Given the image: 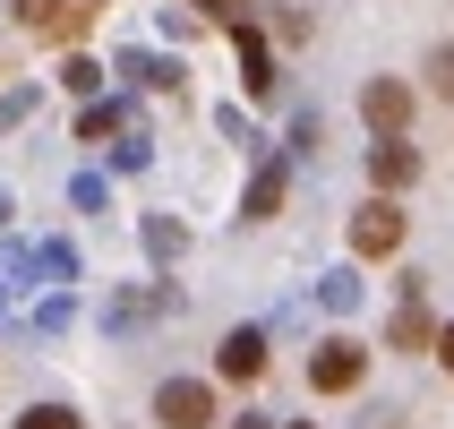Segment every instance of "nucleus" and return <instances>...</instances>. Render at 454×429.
<instances>
[{
  "mask_svg": "<svg viewBox=\"0 0 454 429\" xmlns=\"http://www.w3.org/2000/svg\"><path fill=\"white\" fill-rule=\"evenodd\" d=\"M360 369H369V353L334 335V344H317V361H309V386H317V395H352V386H360Z\"/></svg>",
  "mask_w": 454,
  "mask_h": 429,
  "instance_id": "f257e3e1",
  "label": "nucleus"
},
{
  "mask_svg": "<svg viewBox=\"0 0 454 429\" xmlns=\"http://www.w3.org/2000/svg\"><path fill=\"white\" fill-rule=\"evenodd\" d=\"M154 421L163 429H215V395H206L198 378H172L163 395H154Z\"/></svg>",
  "mask_w": 454,
  "mask_h": 429,
  "instance_id": "f03ea898",
  "label": "nucleus"
},
{
  "mask_svg": "<svg viewBox=\"0 0 454 429\" xmlns=\"http://www.w3.org/2000/svg\"><path fill=\"white\" fill-rule=\"evenodd\" d=\"M352 250H360V258H395V250H403V215H395L386 198H369V206L352 215Z\"/></svg>",
  "mask_w": 454,
  "mask_h": 429,
  "instance_id": "7ed1b4c3",
  "label": "nucleus"
},
{
  "mask_svg": "<svg viewBox=\"0 0 454 429\" xmlns=\"http://www.w3.org/2000/svg\"><path fill=\"white\" fill-rule=\"evenodd\" d=\"M360 112H369V129H378V138H403V121H411V95L395 86V77H369V86H360Z\"/></svg>",
  "mask_w": 454,
  "mask_h": 429,
  "instance_id": "20e7f679",
  "label": "nucleus"
},
{
  "mask_svg": "<svg viewBox=\"0 0 454 429\" xmlns=\"http://www.w3.org/2000/svg\"><path fill=\"white\" fill-rule=\"evenodd\" d=\"M215 369H223V378H266V335H257V327L223 335V353H215Z\"/></svg>",
  "mask_w": 454,
  "mask_h": 429,
  "instance_id": "39448f33",
  "label": "nucleus"
},
{
  "mask_svg": "<svg viewBox=\"0 0 454 429\" xmlns=\"http://www.w3.org/2000/svg\"><path fill=\"white\" fill-rule=\"evenodd\" d=\"M411 172H420V155H411L403 138H386V147H369V180H378V189H403Z\"/></svg>",
  "mask_w": 454,
  "mask_h": 429,
  "instance_id": "423d86ee",
  "label": "nucleus"
},
{
  "mask_svg": "<svg viewBox=\"0 0 454 429\" xmlns=\"http://www.w3.org/2000/svg\"><path fill=\"white\" fill-rule=\"evenodd\" d=\"M18 18L35 26V35H77V9H69V0H18Z\"/></svg>",
  "mask_w": 454,
  "mask_h": 429,
  "instance_id": "0eeeda50",
  "label": "nucleus"
},
{
  "mask_svg": "<svg viewBox=\"0 0 454 429\" xmlns=\"http://www.w3.org/2000/svg\"><path fill=\"white\" fill-rule=\"evenodd\" d=\"M240 69H249V95L275 86V60H266V44H257V26H240Z\"/></svg>",
  "mask_w": 454,
  "mask_h": 429,
  "instance_id": "6e6552de",
  "label": "nucleus"
},
{
  "mask_svg": "<svg viewBox=\"0 0 454 429\" xmlns=\"http://www.w3.org/2000/svg\"><path fill=\"white\" fill-rule=\"evenodd\" d=\"M275 206H283V172H257V189H249V215H257V224H266Z\"/></svg>",
  "mask_w": 454,
  "mask_h": 429,
  "instance_id": "1a4fd4ad",
  "label": "nucleus"
},
{
  "mask_svg": "<svg viewBox=\"0 0 454 429\" xmlns=\"http://www.w3.org/2000/svg\"><path fill=\"white\" fill-rule=\"evenodd\" d=\"M429 335H437V327H429V309H420V301L395 318V344H429Z\"/></svg>",
  "mask_w": 454,
  "mask_h": 429,
  "instance_id": "9d476101",
  "label": "nucleus"
},
{
  "mask_svg": "<svg viewBox=\"0 0 454 429\" xmlns=\"http://www.w3.org/2000/svg\"><path fill=\"white\" fill-rule=\"evenodd\" d=\"M95 77H103L95 60H69V69H60V86H69V95H95Z\"/></svg>",
  "mask_w": 454,
  "mask_h": 429,
  "instance_id": "9b49d317",
  "label": "nucleus"
},
{
  "mask_svg": "<svg viewBox=\"0 0 454 429\" xmlns=\"http://www.w3.org/2000/svg\"><path fill=\"white\" fill-rule=\"evenodd\" d=\"M18 429H77V421H69V412H60V404H35V412H26Z\"/></svg>",
  "mask_w": 454,
  "mask_h": 429,
  "instance_id": "f8f14e48",
  "label": "nucleus"
},
{
  "mask_svg": "<svg viewBox=\"0 0 454 429\" xmlns=\"http://www.w3.org/2000/svg\"><path fill=\"white\" fill-rule=\"evenodd\" d=\"M429 77H437V95H454V52H437V60H429Z\"/></svg>",
  "mask_w": 454,
  "mask_h": 429,
  "instance_id": "ddd939ff",
  "label": "nucleus"
},
{
  "mask_svg": "<svg viewBox=\"0 0 454 429\" xmlns=\"http://www.w3.org/2000/svg\"><path fill=\"white\" fill-rule=\"evenodd\" d=\"M198 9H215V18H231V26H240V9H249V0H198Z\"/></svg>",
  "mask_w": 454,
  "mask_h": 429,
  "instance_id": "4468645a",
  "label": "nucleus"
},
{
  "mask_svg": "<svg viewBox=\"0 0 454 429\" xmlns=\"http://www.w3.org/2000/svg\"><path fill=\"white\" fill-rule=\"evenodd\" d=\"M437 361H446V369H454V327H446V335H437Z\"/></svg>",
  "mask_w": 454,
  "mask_h": 429,
  "instance_id": "2eb2a0df",
  "label": "nucleus"
},
{
  "mask_svg": "<svg viewBox=\"0 0 454 429\" xmlns=\"http://www.w3.org/2000/svg\"><path fill=\"white\" fill-rule=\"evenodd\" d=\"M301 429H309V421H301Z\"/></svg>",
  "mask_w": 454,
  "mask_h": 429,
  "instance_id": "dca6fc26",
  "label": "nucleus"
}]
</instances>
